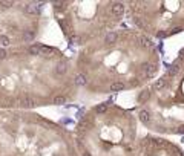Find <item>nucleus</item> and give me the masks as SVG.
Masks as SVG:
<instances>
[{"instance_id": "obj_1", "label": "nucleus", "mask_w": 184, "mask_h": 156, "mask_svg": "<svg viewBox=\"0 0 184 156\" xmlns=\"http://www.w3.org/2000/svg\"><path fill=\"white\" fill-rule=\"evenodd\" d=\"M72 58L43 43L0 48V110L66 104L78 95Z\"/></svg>"}, {"instance_id": "obj_4", "label": "nucleus", "mask_w": 184, "mask_h": 156, "mask_svg": "<svg viewBox=\"0 0 184 156\" xmlns=\"http://www.w3.org/2000/svg\"><path fill=\"white\" fill-rule=\"evenodd\" d=\"M0 156H78L72 135L35 110H0Z\"/></svg>"}, {"instance_id": "obj_7", "label": "nucleus", "mask_w": 184, "mask_h": 156, "mask_svg": "<svg viewBox=\"0 0 184 156\" xmlns=\"http://www.w3.org/2000/svg\"><path fill=\"white\" fill-rule=\"evenodd\" d=\"M124 6L132 28L150 40L184 32V0H131Z\"/></svg>"}, {"instance_id": "obj_6", "label": "nucleus", "mask_w": 184, "mask_h": 156, "mask_svg": "<svg viewBox=\"0 0 184 156\" xmlns=\"http://www.w3.org/2000/svg\"><path fill=\"white\" fill-rule=\"evenodd\" d=\"M51 9L64 38L80 48L120 28L126 15L124 2L118 0H60Z\"/></svg>"}, {"instance_id": "obj_9", "label": "nucleus", "mask_w": 184, "mask_h": 156, "mask_svg": "<svg viewBox=\"0 0 184 156\" xmlns=\"http://www.w3.org/2000/svg\"><path fill=\"white\" fill-rule=\"evenodd\" d=\"M132 156H184V150L167 138L147 133L138 138Z\"/></svg>"}, {"instance_id": "obj_2", "label": "nucleus", "mask_w": 184, "mask_h": 156, "mask_svg": "<svg viewBox=\"0 0 184 156\" xmlns=\"http://www.w3.org/2000/svg\"><path fill=\"white\" fill-rule=\"evenodd\" d=\"M72 63L80 89L114 95L150 84L160 73L161 55L149 37L120 26L81 48Z\"/></svg>"}, {"instance_id": "obj_3", "label": "nucleus", "mask_w": 184, "mask_h": 156, "mask_svg": "<svg viewBox=\"0 0 184 156\" xmlns=\"http://www.w3.org/2000/svg\"><path fill=\"white\" fill-rule=\"evenodd\" d=\"M78 156H132L138 142L135 112L110 101L89 107L71 132Z\"/></svg>"}, {"instance_id": "obj_8", "label": "nucleus", "mask_w": 184, "mask_h": 156, "mask_svg": "<svg viewBox=\"0 0 184 156\" xmlns=\"http://www.w3.org/2000/svg\"><path fill=\"white\" fill-rule=\"evenodd\" d=\"M43 26L40 2L0 0V48L35 43Z\"/></svg>"}, {"instance_id": "obj_5", "label": "nucleus", "mask_w": 184, "mask_h": 156, "mask_svg": "<svg viewBox=\"0 0 184 156\" xmlns=\"http://www.w3.org/2000/svg\"><path fill=\"white\" fill-rule=\"evenodd\" d=\"M138 123L155 135H184V49L137 97Z\"/></svg>"}]
</instances>
